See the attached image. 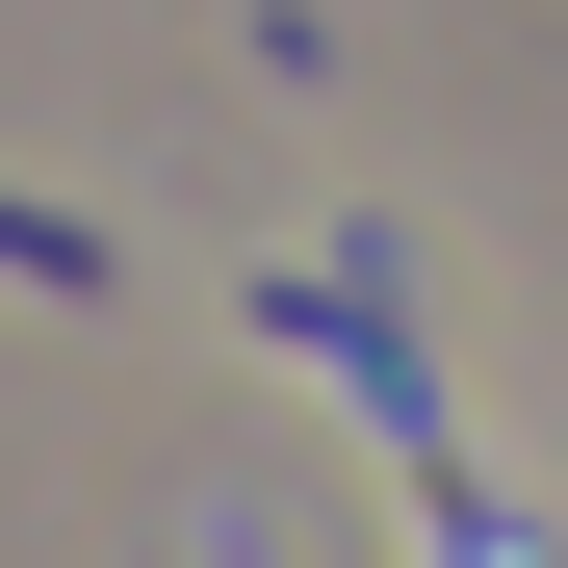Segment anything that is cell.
Wrapping results in <instances>:
<instances>
[{
	"label": "cell",
	"instance_id": "cell-1",
	"mask_svg": "<svg viewBox=\"0 0 568 568\" xmlns=\"http://www.w3.org/2000/svg\"><path fill=\"white\" fill-rule=\"evenodd\" d=\"M0 284H52V311H104V284H130V233H104V207H27V181H0Z\"/></svg>",
	"mask_w": 568,
	"mask_h": 568
}]
</instances>
